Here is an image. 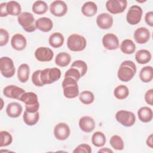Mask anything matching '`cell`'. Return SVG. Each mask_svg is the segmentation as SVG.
<instances>
[{"label": "cell", "instance_id": "12", "mask_svg": "<svg viewBox=\"0 0 153 153\" xmlns=\"http://www.w3.org/2000/svg\"><path fill=\"white\" fill-rule=\"evenodd\" d=\"M53 133L57 139L59 140H65L69 137L71 133V130L69 126L66 123H59L55 126Z\"/></svg>", "mask_w": 153, "mask_h": 153}, {"label": "cell", "instance_id": "44", "mask_svg": "<svg viewBox=\"0 0 153 153\" xmlns=\"http://www.w3.org/2000/svg\"><path fill=\"white\" fill-rule=\"evenodd\" d=\"M145 20L148 25L151 27L153 26V12L148 11L145 14Z\"/></svg>", "mask_w": 153, "mask_h": 153}, {"label": "cell", "instance_id": "32", "mask_svg": "<svg viewBox=\"0 0 153 153\" xmlns=\"http://www.w3.org/2000/svg\"><path fill=\"white\" fill-rule=\"evenodd\" d=\"M106 136L102 131H96L92 135L91 143L96 147L100 148L103 146L106 143Z\"/></svg>", "mask_w": 153, "mask_h": 153}, {"label": "cell", "instance_id": "43", "mask_svg": "<svg viewBox=\"0 0 153 153\" xmlns=\"http://www.w3.org/2000/svg\"><path fill=\"white\" fill-rule=\"evenodd\" d=\"M152 96H153V89L151 88L146 91L145 94L144 99L146 103L151 106L153 105V100H152Z\"/></svg>", "mask_w": 153, "mask_h": 153}, {"label": "cell", "instance_id": "25", "mask_svg": "<svg viewBox=\"0 0 153 153\" xmlns=\"http://www.w3.org/2000/svg\"><path fill=\"white\" fill-rule=\"evenodd\" d=\"M6 10L8 15L13 16H19L22 13L20 4L15 1H10L7 2Z\"/></svg>", "mask_w": 153, "mask_h": 153}, {"label": "cell", "instance_id": "5", "mask_svg": "<svg viewBox=\"0 0 153 153\" xmlns=\"http://www.w3.org/2000/svg\"><path fill=\"white\" fill-rule=\"evenodd\" d=\"M17 21L23 30L27 32H32L36 29L33 15L29 12H22L17 17Z\"/></svg>", "mask_w": 153, "mask_h": 153}, {"label": "cell", "instance_id": "47", "mask_svg": "<svg viewBox=\"0 0 153 153\" xmlns=\"http://www.w3.org/2000/svg\"><path fill=\"white\" fill-rule=\"evenodd\" d=\"M98 152H105V153H109V152H113V151L110 149L109 148H101L100 149H99L98 151Z\"/></svg>", "mask_w": 153, "mask_h": 153}, {"label": "cell", "instance_id": "26", "mask_svg": "<svg viewBox=\"0 0 153 153\" xmlns=\"http://www.w3.org/2000/svg\"><path fill=\"white\" fill-rule=\"evenodd\" d=\"M64 41V36L60 32H54L52 33L48 39V42L50 46L55 48L62 47Z\"/></svg>", "mask_w": 153, "mask_h": 153}, {"label": "cell", "instance_id": "14", "mask_svg": "<svg viewBox=\"0 0 153 153\" xmlns=\"http://www.w3.org/2000/svg\"><path fill=\"white\" fill-rule=\"evenodd\" d=\"M35 57L39 62H50L54 57V53L53 50L48 47H40L35 50Z\"/></svg>", "mask_w": 153, "mask_h": 153}, {"label": "cell", "instance_id": "41", "mask_svg": "<svg viewBox=\"0 0 153 153\" xmlns=\"http://www.w3.org/2000/svg\"><path fill=\"white\" fill-rule=\"evenodd\" d=\"M9 40V33L8 32L3 29H0V46L2 47L5 45Z\"/></svg>", "mask_w": 153, "mask_h": 153}, {"label": "cell", "instance_id": "36", "mask_svg": "<svg viewBox=\"0 0 153 153\" xmlns=\"http://www.w3.org/2000/svg\"><path fill=\"white\" fill-rule=\"evenodd\" d=\"M110 145L115 150L121 151L124 149V143L123 139L118 135H113L109 140Z\"/></svg>", "mask_w": 153, "mask_h": 153}, {"label": "cell", "instance_id": "29", "mask_svg": "<svg viewBox=\"0 0 153 153\" xmlns=\"http://www.w3.org/2000/svg\"><path fill=\"white\" fill-rule=\"evenodd\" d=\"M71 61V55L66 52H61L57 54L55 57V63L60 67L67 66Z\"/></svg>", "mask_w": 153, "mask_h": 153}, {"label": "cell", "instance_id": "13", "mask_svg": "<svg viewBox=\"0 0 153 153\" xmlns=\"http://www.w3.org/2000/svg\"><path fill=\"white\" fill-rule=\"evenodd\" d=\"M50 11L56 17H62L66 14L68 6L63 1H54L52 2L50 5Z\"/></svg>", "mask_w": 153, "mask_h": 153}, {"label": "cell", "instance_id": "21", "mask_svg": "<svg viewBox=\"0 0 153 153\" xmlns=\"http://www.w3.org/2000/svg\"><path fill=\"white\" fill-rule=\"evenodd\" d=\"M23 111L22 106L17 102H11L8 104L6 108L7 115L11 118L19 117Z\"/></svg>", "mask_w": 153, "mask_h": 153}, {"label": "cell", "instance_id": "6", "mask_svg": "<svg viewBox=\"0 0 153 153\" xmlns=\"http://www.w3.org/2000/svg\"><path fill=\"white\" fill-rule=\"evenodd\" d=\"M61 77V71L57 68H45L41 70L40 78L44 85L52 84L58 81Z\"/></svg>", "mask_w": 153, "mask_h": 153}, {"label": "cell", "instance_id": "7", "mask_svg": "<svg viewBox=\"0 0 153 153\" xmlns=\"http://www.w3.org/2000/svg\"><path fill=\"white\" fill-rule=\"evenodd\" d=\"M0 72L5 78L13 76L16 72V68L13 60L7 57H2L0 59Z\"/></svg>", "mask_w": 153, "mask_h": 153}, {"label": "cell", "instance_id": "10", "mask_svg": "<svg viewBox=\"0 0 153 153\" xmlns=\"http://www.w3.org/2000/svg\"><path fill=\"white\" fill-rule=\"evenodd\" d=\"M127 6V1L126 0H108L106 2V10L113 14L123 13Z\"/></svg>", "mask_w": 153, "mask_h": 153}, {"label": "cell", "instance_id": "39", "mask_svg": "<svg viewBox=\"0 0 153 153\" xmlns=\"http://www.w3.org/2000/svg\"><path fill=\"white\" fill-rule=\"evenodd\" d=\"M65 77H71V78L75 79V80H76L78 81L79 79V78L82 76H81V73L79 72V71L78 69H76L75 68L71 67L65 72Z\"/></svg>", "mask_w": 153, "mask_h": 153}, {"label": "cell", "instance_id": "16", "mask_svg": "<svg viewBox=\"0 0 153 153\" xmlns=\"http://www.w3.org/2000/svg\"><path fill=\"white\" fill-rule=\"evenodd\" d=\"M114 20L112 16L107 13L99 14L96 17V23L98 27L102 29H108L113 25Z\"/></svg>", "mask_w": 153, "mask_h": 153}, {"label": "cell", "instance_id": "19", "mask_svg": "<svg viewBox=\"0 0 153 153\" xmlns=\"http://www.w3.org/2000/svg\"><path fill=\"white\" fill-rule=\"evenodd\" d=\"M79 127L81 130L86 133L91 132L95 128V121L89 116H84L79 120Z\"/></svg>", "mask_w": 153, "mask_h": 153}, {"label": "cell", "instance_id": "33", "mask_svg": "<svg viewBox=\"0 0 153 153\" xmlns=\"http://www.w3.org/2000/svg\"><path fill=\"white\" fill-rule=\"evenodd\" d=\"M129 94V90L125 85H119L114 90V96L118 100L126 99Z\"/></svg>", "mask_w": 153, "mask_h": 153}, {"label": "cell", "instance_id": "9", "mask_svg": "<svg viewBox=\"0 0 153 153\" xmlns=\"http://www.w3.org/2000/svg\"><path fill=\"white\" fill-rule=\"evenodd\" d=\"M142 14L143 10L140 6L136 5L131 6L126 15L127 23L131 25L138 24L141 21Z\"/></svg>", "mask_w": 153, "mask_h": 153}, {"label": "cell", "instance_id": "2", "mask_svg": "<svg viewBox=\"0 0 153 153\" xmlns=\"http://www.w3.org/2000/svg\"><path fill=\"white\" fill-rule=\"evenodd\" d=\"M63 94L68 99H74L79 96V87L77 81L71 77H65L62 81Z\"/></svg>", "mask_w": 153, "mask_h": 153}, {"label": "cell", "instance_id": "24", "mask_svg": "<svg viewBox=\"0 0 153 153\" xmlns=\"http://www.w3.org/2000/svg\"><path fill=\"white\" fill-rule=\"evenodd\" d=\"M151 58V53L148 50H139L135 54V59L136 62L139 64H146L150 62Z\"/></svg>", "mask_w": 153, "mask_h": 153}, {"label": "cell", "instance_id": "27", "mask_svg": "<svg viewBox=\"0 0 153 153\" xmlns=\"http://www.w3.org/2000/svg\"><path fill=\"white\" fill-rule=\"evenodd\" d=\"M30 74V68L27 64H21L17 70V78L21 82H26L29 79Z\"/></svg>", "mask_w": 153, "mask_h": 153}, {"label": "cell", "instance_id": "8", "mask_svg": "<svg viewBox=\"0 0 153 153\" xmlns=\"http://www.w3.org/2000/svg\"><path fill=\"white\" fill-rule=\"evenodd\" d=\"M117 121L122 126L125 127H131L136 122V116L131 111L126 110H120L115 114Z\"/></svg>", "mask_w": 153, "mask_h": 153}, {"label": "cell", "instance_id": "45", "mask_svg": "<svg viewBox=\"0 0 153 153\" xmlns=\"http://www.w3.org/2000/svg\"><path fill=\"white\" fill-rule=\"evenodd\" d=\"M7 2H3L0 5V16L1 17H7L8 14L6 10Z\"/></svg>", "mask_w": 153, "mask_h": 153}, {"label": "cell", "instance_id": "1", "mask_svg": "<svg viewBox=\"0 0 153 153\" xmlns=\"http://www.w3.org/2000/svg\"><path fill=\"white\" fill-rule=\"evenodd\" d=\"M136 64L131 60L123 61L117 72L118 79L123 82H128L130 81L136 73Z\"/></svg>", "mask_w": 153, "mask_h": 153}, {"label": "cell", "instance_id": "37", "mask_svg": "<svg viewBox=\"0 0 153 153\" xmlns=\"http://www.w3.org/2000/svg\"><path fill=\"white\" fill-rule=\"evenodd\" d=\"M13 142L12 135L7 131H0V147L10 145Z\"/></svg>", "mask_w": 153, "mask_h": 153}, {"label": "cell", "instance_id": "40", "mask_svg": "<svg viewBox=\"0 0 153 153\" xmlns=\"http://www.w3.org/2000/svg\"><path fill=\"white\" fill-rule=\"evenodd\" d=\"M92 151L91 146L86 143H82L77 146L75 149L73 151L74 153H82V152H86V153H91Z\"/></svg>", "mask_w": 153, "mask_h": 153}, {"label": "cell", "instance_id": "4", "mask_svg": "<svg viewBox=\"0 0 153 153\" xmlns=\"http://www.w3.org/2000/svg\"><path fill=\"white\" fill-rule=\"evenodd\" d=\"M20 101L25 104V110L29 112H36L39 108L38 96L33 92H26L22 96Z\"/></svg>", "mask_w": 153, "mask_h": 153}, {"label": "cell", "instance_id": "31", "mask_svg": "<svg viewBox=\"0 0 153 153\" xmlns=\"http://www.w3.org/2000/svg\"><path fill=\"white\" fill-rule=\"evenodd\" d=\"M140 80L145 83L149 82L153 78V69L151 66H146L142 68L139 73Z\"/></svg>", "mask_w": 153, "mask_h": 153}, {"label": "cell", "instance_id": "11", "mask_svg": "<svg viewBox=\"0 0 153 153\" xmlns=\"http://www.w3.org/2000/svg\"><path fill=\"white\" fill-rule=\"evenodd\" d=\"M25 93L24 89L15 85H7L3 89V94L5 97L19 100H20Z\"/></svg>", "mask_w": 153, "mask_h": 153}, {"label": "cell", "instance_id": "46", "mask_svg": "<svg viewBox=\"0 0 153 153\" xmlns=\"http://www.w3.org/2000/svg\"><path fill=\"white\" fill-rule=\"evenodd\" d=\"M147 146L150 147L151 148H152L153 147V143H152V134H151L147 138L146 141Z\"/></svg>", "mask_w": 153, "mask_h": 153}, {"label": "cell", "instance_id": "15", "mask_svg": "<svg viewBox=\"0 0 153 153\" xmlns=\"http://www.w3.org/2000/svg\"><path fill=\"white\" fill-rule=\"evenodd\" d=\"M102 44L108 50H114L119 48V39L114 33H106L102 38Z\"/></svg>", "mask_w": 153, "mask_h": 153}, {"label": "cell", "instance_id": "30", "mask_svg": "<svg viewBox=\"0 0 153 153\" xmlns=\"http://www.w3.org/2000/svg\"><path fill=\"white\" fill-rule=\"evenodd\" d=\"M121 51L126 54H132L136 50V45L130 39H126L122 41L120 46Z\"/></svg>", "mask_w": 153, "mask_h": 153}, {"label": "cell", "instance_id": "18", "mask_svg": "<svg viewBox=\"0 0 153 153\" xmlns=\"http://www.w3.org/2000/svg\"><path fill=\"white\" fill-rule=\"evenodd\" d=\"M11 45L14 50L17 51H22L26 48L27 41L23 35L20 33H16L11 39Z\"/></svg>", "mask_w": 153, "mask_h": 153}, {"label": "cell", "instance_id": "23", "mask_svg": "<svg viewBox=\"0 0 153 153\" xmlns=\"http://www.w3.org/2000/svg\"><path fill=\"white\" fill-rule=\"evenodd\" d=\"M139 120L143 123H148L152 120L153 113L152 109L148 106L141 107L137 111Z\"/></svg>", "mask_w": 153, "mask_h": 153}, {"label": "cell", "instance_id": "28", "mask_svg": "<svg viewBox=\"0 0 153 153\" xmlns=\"http://www.w3.org/2000/svg\"><path fill=\"white\" fill-rule=\"evenodd\" d=\"M23 119L25 123L27 126H34L39 121V112H29L26 110L23 115Z\"/></svg>", "mask_w": 153, "mask_h": 153}, {"label": "cell", "instance_id": "38", "mask_svg": "<svg viewBox=\"0 0 153 153\" xmlns=\"http://www.w3.org/2000/svg\"><path fill=\"white\" fill-rule=\"evenodd\" d=\"M71 67H73L78 69L81 73L82 77L84 76L87 72V65L84 61L81 60H77L74 61L71 65Z\"/></svg>", "mask_w": 153, "mask_h": 153}, {"label": "cell", "instance_id": "3", "mask_svg": "<svg viewBox=\"0 0 153 153\" xmlns=\"http://www.w3.org/2000/svg\"><path fill=\"white\" fill-rule=\"evenodd\" d=\"M86 45V39L82 35L74 33L68 38L67 47L72 51H81L85 48Z\"/></svg>", "mask_w": 153, "mask_h": 153}, {"label": "cell", "instance_id": "17", "mask_svg": "<svg viewBox=\"0 0 153 153\" xmlns=\"http://www.w3.org/2000/svg\"><path fill=\"white\" fill-rule=\"evenodd\" d=\"M151 36L149 30L145 27H140L136 29L134 32V39L135 41L139 44H143L147 42Z\"/></svg>", "mask_w": 153, "mask_h": 153}, {"label": "cell", "instance_id": "22", "mask_svg": "<svg viewBox=\"0 0 153 153\" xmlns=\"http://www.w3.org/2000/svg\"><path fill=\"white\" fill-rule=\"evenodd\" d=\"M82 14L86 17L94 16L97 12V6L93 1H87L85 2L81 7Z\"/></svg>", "mask_w": 153, "mask_h": 153}, {"label": "cell", "instance_id": "20", "mask_svg": "<svg viewBox=\"0 0 153 153\" xmlns=\"http://www.w3.org/2000/svg\"><path fill=\"white\" fill-rule=\"evenodd\" d=\"M36 27L44 32H50L53 27L52 20L47 17H40L36 20Z\"/></svg>", "mask_w": 153, "mask_h": 153}, {"label": "cell", "instance_id": "35", "mask_svg": "<svg viewBox=\"0 0 153 153\" xmlns=\"http://www.w3.org/2000/svg\"><path fill=\"white\" fill-rule=\"evenodd\" d=\"M79 99L83 104L90 105L94 102V96L91 91L85 90L79 94Z\"/></svg>", "mask_w": 153, "mask_h": 153}, {"label": "cell", "instance_id": "42", "mask_svg": "<svg viewBox=\"0 0 153 153\" xmlns=\"http://www.w3.org/2000/svg\"><path fill=\"white\" fill-rule=\"evenodd\" d=\"M41 70H36L32 75V81L33 84L37 87H42L44 84L41 81L40 73Z\"/></svg>", "mask_w": 153, "mask_h": 153}, {"label": "cell", "instance_id": "34", "mask_svg": "<svg viewBox=\"0 0 153 153\" xmlns=\"http://www.w3.org/2000/svg\"><path fill=\"white\" fill-rule=\"evenodd\" d=\"M32 10L35 14L39 15L43 14L47 11L48 5L45 1H36L33 4Z\"/></svg>", "mask_w": 153, "mask_h": 153}]
</instances>
